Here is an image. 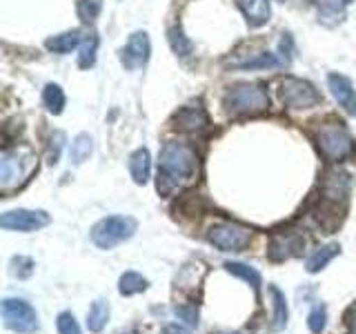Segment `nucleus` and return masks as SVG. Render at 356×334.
I'll use <instances>...</instances> for the list:
<instances>
[{
	"label": "nucleus",
	"instance_id": "f257e3e1",
	"mask_svg": "<svg viewBox=\"0 0 356 334\" xmlns=\"http://www.w3.org/2000/svg\"><path fill=\"white\" fill-rule=\"evenodd\" d=\"M198 159L187 143H165L159 154V192L170 194L196 176Z\"/></svg>",
	"mask_w": 356,
	"mask_h": 334
},
{
	"label": "nucleus",
	"instance_id": "f03ea898",
	"mask_svg": "<svg viewBox=\"0 0 356 334\" xmlns=\"http://www.w3.org/2000/svg\"><path fill=\"white\" fill-rule=\"evenodd\" d=\"M38 159L29 148L5 150L3 156H0V189L5 194L18 189L33 174Z\"/></svg>",
	"mask_w": 356,
	"mask_h": 334
},
{
	"label": "nucleus",
	"instance_id": "7ed1b4c3",
	"mask_svg": "<svg viewBox=\"0 0 356 334\" xmlns=\"http://www.w3.org/2000/svg\"><path fill=\"white\" fill-rule=\"evenodd\" d=\"M225 107L236 116H256L270 107V96L261 83H238L225 94Z\"/></svg>",
	"mask_w": 356,
	"mask_h": 334
},
{
	"label": "nucleus",
	"instance_id": "20e7f679",
	"mask_svg": "<svg viewBox=\"0 0 356 334\" xmlns=\"http://www.w3.org/2000/svg\"><path fill=\"white\" fill-rule=\"evenodd\" d=\"M316 143L321 154L330 163H341L354 154V141L341 122H325V125H321L316 132Z\"/></svg>",
	"mask_w": 356,
	"mask_h": 334
},
{
	"label": "nucleus",
	"instance_id": "39448f33",
	"mask_svg": "<svg viewBox=\"0 0 356 334\" xmlns=\"http://www.w3.org/2000/svg\"><path fill=\"white\" fill-rule=\"evenodd\" d=\"M136 232V221L131 216H107L92 228V241L100 250H114Z\"/></svg>",
	"mask_w": 356,
	"mask_h": 334
},
{
	"label": "nucleus",
	"instance_id": "423d86ee",
	"mask_svg": "<svg viewBox=\"0 0 356 334\" xmlns=\"http://www.w3.org/2000/svg\"><path fill=\"white\" fill-rule=\"evenodd\" d=\"M207 241L220 252H241L252 243V230L238 223L222 221L209 228Z\"/></svg>",
	"mask_w": 356,
	"mask_h": 334
},
{
	"label": "nucleus",
	"instance_id": "0eeeda50",
	"mask_svg": "<svg viewBox=\"0 0 356 334\" xmlns=\"http://www.w3.org/2000/svg\"><path fill=\"white\" fill-rule=\"evenodd\" d=\"M3 321L7 330L18 334H33L38 328V315L25 299H5L3 301Z\"/></svg>",
	"mask_w": 356,
	"mask_h": 334
},
{
	"label": "nucleus",
	"instance_id": "6e6552de",
	"mask_svg": "<svg viewBox=\"0 0 356 334\" xmlns=\"http://www.w3.org/2000/svg\"><path fill=\"white\" fill-rule=\"evenodd\" d=\"M281 100L289 109H309L321 103V94L312 83L287 76L281 83Z\"/></svg>",
	"mask_w": 356,
	"mask_h": 334
},
{
	"label": "nucleus",
	"instance_id": "1a4fd4ad",
	"mask_svg": "<svg viewBox=\"0 0 356 334\" xmlns=\"http://www.w3.org/2000/svg\"><path fill=\"white\" fill-rule=\"evenodd\" d=\"M49 225V214L42 209H11L0 216V228L14 232H36Z\"/></svg>",
	"mask_w": 356,
	"mask_h": 334
},
{
	"label": "nucleus",
	"instance_id": "9d476101",
	"mask_svg": "<svg viewBox=\"0 0 356 334\" xmlns=\"http://www.w3.org/2000/svg\"><path fill=\"white\" fill-rule=\"evenodd\" d=\"M149 51H152L149 36L145 31H136L131 33L127 45L120 49V63L125 70H138V67H143L149 61Z\"/></svg>",
	"mask_w": 356,
	"mask_h": 334
},
{
	"label": "nucleus",
	"instance_id": "9b49d317",
	"mask_svg": "<svg viewBox=\"0 0 356 334\" xmlns=\"http://www.w3.org/2000/svg\"><path fill=\"white\" fill-rule=\"evenodd\" d=\"M305 248V239L298 237L294 232H285V234H274L272 241H270V259L274 263H283L287 259H292V256H298Z\"/></svg>",
	"mask_w": 356,
	"mask_h": 334
},
{
	"label": "nucleus",
	"instance_id": "f8f14e48",
	"mask_svg": "<svg viewBox=\"0 0 356 334\" xmlns=\"http://www.w3.org/2000/svg\"><path fill=\"white\" fill-rule=\"evenodd\" d=\"M327 85H330L332 96L337 98V103L348 111V114L356 116V89L350 78L343 74H330Z\"/></svg>",
	"mask_w": 356,
	"mask_h": 334
},
{
	"label": "nucleus",
	"instance_id": "ddd939ff",
	"mask_svg": "<svg viewBox=\"0 0 356 334\" xmlns=\"http://www.w3.org/2000/svg\"><path fill=\"white\" fill-rule=\"evenodd\" d=\"M350 192V176L345 172H327L325 181H323V194L327 200H334L339 205V200H343Z\"/></svg>",
	"mask_w": 356,
	"mask_h": 334
},
{
	"label": "nucleus",
	"instance_id": "4468645a",
	"mask_svg": "<svg viewBox=\"0 0 356 334\" xmlns=\"http://www.w3.org/2000/svg\"><path fill=\"white\" fill-rule=\"evenodd\" d=\"M236 5L241 7L243 16L248 18L252 27L265 25L272 16V9H270V3H267V0H236Z\"/></svg>",
	"mask_w": 356,
	"mask_h": 334
},
{
	"label": "nucleus",
	"instance_id": "2eb2a0df",
	"mask_svg": "<svg viewBox=\"0 0 356 334\" xmlns=\"http://www.w3.org/2000/svg\"><path fill=\"white\" fill-rule=\"evenodd\" d=\"M149 172H152V161H149V152L140 148L129 156V174L136 185H145L149 181Z\"/></svg>",
	"mask_w": 356,
	"mask_h": 334
},
{
	"label": "nucleus",
	"instance_id": "dca6fc26",
	"mask_svg": "<svg viewBox=\"0 0 356 334\" xmlns=\"http://www.w3.org/2000/svg\"><path fill=\"white\" fill-rule=\"evenodd\" d=\"M176 122L181 129H187V132H198L207 125V116L200 105H189V107H183L181 111L176 114Z\"/></svg>",
	"mask_w": 356,
	"mask_h": 334
},
{
	"label": "nucleus",
	"instance_id": "f3484780",
	"mask_svg": "<svg viewBox=\"0 0 356 334\" xmlns=\"http://www.w3.org/2000/svg\"><path fill=\"white\" fill-rule=\"evenodd\" d=\"M109 315H111V308H109V301L105 299H96L92 308H89L87 312V330L89 332H103L105 326H107V321H109Z\"/></svg>",
	"mask_w": 356,
	"mask_h": 334
},
{
	"label": "nucleus",
	"instance_id": "a211bd4d",
	"mask_svg": "<svg viewBox=\"0 0 356 334\" xmlns=\"http://www.w3.org/2000/svg\"><path fill=\"white\" fill-rule=\"evenodd\" d=\"M341 252V245L339 243H327V245H323V248H318V250H314L312 252V256L307 259V272L309 274H316V272H321V270H325L327 267V263L334 259Z\"/></svg>",
	"mask_w": 356,
	"mask_h": 334
},
{
	"label": "nucleus",
	"instance_id": "6ab92c4d",
	"mask_svg": "<svg viewBox=\"0 0 356 334\" xmlns=\"http://www.w3.org/2000/svg\"><path fill=\"white\" fill-rule=\"evenodd\" d=\"M270 294H272V303H274L272 330H274V332H281V330L287 328V321H289L287 299H285V294H283L276 285H270Z\"/></svg>",
	"mask_w": 356,
	"mask_h": 334
},
{
	"label": "nucleus",
	"instance_id": "aec40b11",
	"mask_svg": "<svg viewBox=\"0 0 356 334\" xmlns=\"http://www.w3.org/2000/svg\"><path fill=\"white\" fill-rule=\"evenodd\" d=\"M81 40H83V33L74 29V31H65V33H58V36L49 38L44 42V47L54 54H70L72 49H76L78 45H81Z\"/></svg>",
	"mask_w": 356,
	"mask_h": 334
},
{
	"label": "nucleus",
	"instance_id": "412c9836",
	"mask_svg": "<svg viewBox=\"0 0 356 334\" xmlns=\"http://www.w3.org/2000/svg\"><path fill=\"white\" fill-rule=\"evenodd\" d=\"M225 270H227L229 274H234V276L243 278L245 283H250L252 289L256 292V296H259V292H261V274H259V270H256V267H252V265H248V263L229 261V263H225Z\"/></svg>",
	"mask_w": 356,
	"mask_h": 334
},
{
	"label": "nucleus",
	"instance_id": "4be33fe9",
	"mask_svg": "<svg viewBox=\"0 0 356 334\" xmlns=\"http://www.w3.org/2000/svg\"><path fill=\"white\" fill-rule=\"evenodd\" d=\"M149 287V281L145 278L143 274L138 272H125L120 276V281H118V292L122 296H134V294H140L145 292V289Z\"/></svg>",
	"mask_w": 356,
	"mask_h": 334
},
{
	"label": "nucleus",
	"instance_id": "5701e85b",
	"mask_svg": "<svg viewBox=\"0 0 356 334\" xmlns=\"http://www.w3.org/2000/svg\"><path fill=\"white\" fill-rule=\"evenodd\" d=\"M94 152V141L89 134H78V136L74 138L72 143V152H70V161L74 165H83L89 156H92Z\"/></svg>",
	"mask_w": 356,
	"mask_h": 334
},
{
	"label": "nucleus",
	"instance_id": "b1692460",
	"mask_svg": "<svg viewBox=\"0 0 356 334\" xmlns=\"http://www.w3.org/2000/svg\"><path fill=\"white\" fill-rule=\"evenodd\" d=\"M42 103H44V107H47L49 114H60L63 107H65V92L58 85L49 83L42 89Z\"/></svg>",
	"mask_w": 356,
	"mask_h": 334
},
{
	"label": "nucleus",
	"instance_id": "393cba45",
	"mask_svg": "<svg viewBox=\"0 0 356 334\" xmlns=\"http://www.w3.org/2000/svg\"><path fill=\"white\" fill-rule=\"evenodd\" d=\"M327 326V308L325 303H314L309 310V317H307V328L312 334H323Z\"/></svg>",
	"mask_w": 356,
	"mask_h": 334
},
{
	"label": "nucleus",
	"instance_id": "a878e982",
	"mask_svg": "<svg viewBox=\"0 0 356 334\" xmlns=\"http://www.w3.org/2000/svg\"><path fill=\"white\" fill-rule=\"evenodd\" d=\"M167 38H170V45H172L174 54H178V56H189V54H192L194 45H192V40L185 36L181 27H172L170 31H167Z\"/></svg>",
	"mask_w": 356,
	"mask_h": 334
},
{
	"label": "nucleus",
	"instance_id": "bb28decb",
	"mask_svg": "<svg viewBox=\"0 0 356 334\" xmlns=\"http://www.w3.org/2000/svg\"><path fill=\"white\" fill-rule=\"evenodd\" d=\"M96 49H98L96 33H89L81 47V56H78V67H81V70H89V67L96 63Z\"/></svg>",
	"mask_w": 356,
	"mask_h": 334
},
{
	"label": "nucleus",
	"instance_id": "cd10ccee",
	"mask_svg": "<svg viewBox=\"0 0 356 334\" xmlns=\"http://www.w3.org/2000/svg\"><path fill=\"white\" fill-rule=\"evenodd\" d=\"M100 9H103V0H78V5H76L78 16H81V20H85V22L96 20Z\"/></svg>",
	"mask_w": 356,
	"mask_h": 334
},
{
	"label": "nucleus",
	"instance_id": "c85d7f7f",
	"mask_svg": "<svg viewBox=\"0 0 356 334\" xmlns=\"http://www.w3.org/2000/svg\"><path fill=\"white\" fill-rule=\"evenodd\" d=\"M33 267L36 265H33L29 256H14V259H11V274L20 278V281H25V278L33 274Z\"/></svg>",
	"mask_w": 356,
	"mask_h": 334
},
{
	"label": "nucleus",
	"instance_id": "c756f323",
	"mask_svg": "<svg viewBox=\"0 0 356 334\" xmlns=\"http://www.w3.org/2000/svg\"><path fill=\"white\" fill-rule=\"evenodd\" d=\"M56 328H58V334H83L72 312H60L58 319H56Z\"/></svg>",
	"mask_w": 356,
	"mask_h": 334
},
{
	"label": "nucleus",
	"instance_id": "7c9ffc66",
	"mask_svg": "<svg viewBox=\"0 0 356 334\" xmlns=\"http://www.w3.org/2000/svg\"><path fill=\"white\" fill-rule=\"evenodd\" d=\"M174 315L181 319V321H185L187 326H192V328L198 326V308L194 303H181V305H176L174 308Z\"/></svg>",
	"mask_w": 356,
	"mask_h": 334
},
{
	"label": "nucleus",
	"instance_id": "2f4dec72",
	"mask_svg": "<svg viewBox=\"0 0 356 334\" xmlns=\"http://www.w3.org/2000/svg\"><path fill=\"white\" fill-rule=\"evenodd\" d=\"M314 5L321 7V14H334V16H341L343 9L348 7L352 0H312Z\"/></svg>",
	"mask_w": 356,
	"mask_h": 334
},
{
	"label": "nucleus",
	"instance_id": "473e14b6",
	"mask_svg": "<svg viewBox=\"0 0 356 334\" xmlns=\"http://www.w3.org/2000/svg\"><path fill=\"white\" fill-rule=\"evenodd\" d=\"M63 143H65V134L63 132H54V136L49 141V152H47V161L49 165H56L60 159V150H63Z\"/></svg>",
	"mask_w": 356,
	"mask_h": 334
},
{
	"label": "nucleus",
	"instance_id": "72a5a7b5",
	"mask_svg": "<svg viewBox=\"0 0 356 334\" xmlns=\"http://www.w3.org/2000/svg\"><path fill=\"white\" fill-rule=\"evenodd\" d=\"M345 323H348L350 334H356V303L348 310V315H345Z\"/></svg>",
	"mask_w": 356,
	"mask_h": 334
},
{
	"label": "nucleus",
	"instance_id": "f704fd0d",
	"mask_svg": "<svg viewBox=\"0 0 356 334\" xmlns=\"http://www.w3.org/2000/svg\"><path fill=\"white\" fill-rule=\"evenodd\" d=\"M163 334H192L187 328H183L181 323H170V326L163 328Z\"/></svg>",
	"mask_w": 356,
	"mask_h": 334
},
{
	"label": "nucleus",
	"instance_id": "c9c22d12",
	"mask_svg": "<svg viewBox=\"0 0 356 334\" xmlns=\"http://www.w3.org/2000/svg\"><path fill=\"white\" fill-rule=\"evenodd\" d=\"M220 334H236V332H220Z\"/></svg>",
	"mask_w": 356,
	"mask_h": 334
},
{
	"label": "nucleus",
	"instance_id": "e433bc0d",
	"mask_svg": "<svg viewBox=\"0 0 356 334\" xmlns=\"http://www.w3.org/2000/svg\"><path fill=\"white\" fill-rule=\"evenodd\" d=\"M125 334H129V332H125Z\"/></svg>",
	"mask_w": 356,
	"mask_h": 334
}]
</instances>
